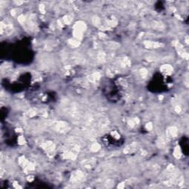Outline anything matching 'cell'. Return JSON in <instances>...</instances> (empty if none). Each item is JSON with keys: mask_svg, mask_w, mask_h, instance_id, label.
Instances as JSON below:
<instances>
[{"mask_svg": "<svg viewBox=\"0 0 189 189\" xmlns=\"http://www.w3.org/2000/svg\"><path fill=\"white\" fill-rule=\"evenodd\" d=\"M162 70L166 74H170L172 72V67L169 65H165L162 67Z\"/></svg>", "mask_w": 189, "mask_h": 189, "instance_id": "6da1fadb", "label": "cell"}]
</instances>
